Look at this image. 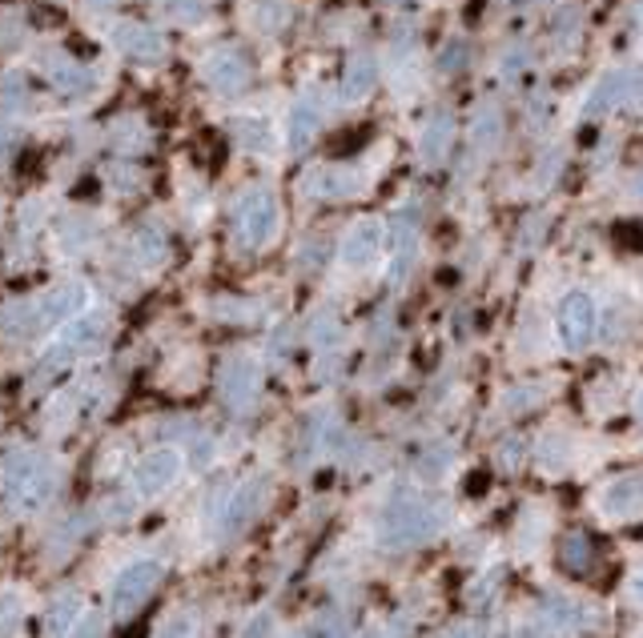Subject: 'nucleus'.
Listing matches in <instances>:
<instances>
[{
	"instance_id": "nucleus-1",
	"label": "nucleus",
	"mask_w": 643,
	"mask_h": 638,
	"mask_svg": "<svg viewBox=\"0 0 643 638\" xmlns=\"http://www.w3.org/2000/svg\"><path fill=\"white\" fill-rule=\"evenodd\" d=\"M438 530H442V511H438L435 502L402 494L399 502L386 506L378 538H383V547H390V550H407V547H418V542H430Z\"/></svg>"
},
{
	"instance_id": "nucleus-2",
	"label": "nucleus",
	"mask_w": 643,
	"mask_h": 638,
	"mask_svg": "<svg viewBox=\"0 0 643 638\" xmlns=\"http://www.w3.org/2000/svg\"><path fill=\"white\" fill-rule=\"evenodd\" d=\"M157 582H161V562H129L125 570L117 575L113 590H109V611L121 614V618H129L133 611H142L145 599L157 590Z\"/></svg>"
},
{
	"instance_id": "nucleus-3",
	"label": "nucleus",
	"mask_w": 643,
	"mask_h": 638,
	"mask_svg": "<svg viewBox=\"0 0 643 638\" xmlns=\"http://www.w3.org/2000/svg\"><path fill=\"white\" fill-rule=\"evenodd\" d=\"M555 326H559V338L571 354L579 349H587L595 342V333H599V309L587 294H567L559 302V314H555Z\"/></svg>"
},
{
	"instance_id": "nucleus-4",
	"label": "nucleus",
	"mask_w": 643,
	"mask_h": 638,
	"mask_svg": "<svg viewBox=\"0 0 643 638\" xmlns=\"http://www.w3.org/2000/svg\"><path fill=\"white\" fill-rule=\"evenodd\" d=\"M49 494V466L37 454H16L9 462V499L16 506H37Z\"/></svg>"
},
{
	"instance_id": "nucleus-5",
	"label": "nucleus",
	"mask_w": 643,
	"mask_h": 638,
	"mask_svg": "<svg viewBox=\"0 0 643 638\" xmlns=\"http://www.w3.org/2000/svg\"><path fill=\"white\" fill-rule=\"evenodd\" d=\"M599 511L607 518H619V523L643 518V474H623L616 482H607L604 494H599Z\"/></svg>"
},
{
	"instance_id": "nucleus-6",
	"label": "nucleus",
	"mask_w": 643,
	"mask_h": 638,
	"mask_svg": "<svg viewBox=\"0 0 643 638\" xmlns=\"http://www.w3.org/2000/svg\"><path fill=\"white\" fill-rule=\"evenodd\" d=\"M178 474H181V454H178V450H154V454H149V458L137 466L133 482H137V494L154 499V494H161V490H169V486L178 482Z\"/></svg>"
},
{
	"instance_id": "nucleus-7",
	"label": "nucleus",
	"mask_w": 643,
	"mask_h": 638,
	"mask_svg": "<svg viewBox=\"0 0 643 638\" xmlns=\"http://www.w3.org/2000/svg\"><path fill=\"white\" fill-rule=\"evenodd\" d=\"M635 73H611V77H604L599 85L592 89V97H587V113H607V109H616V105H623V101H631L635 97Z\"/></svg>"
},
{
	"instance_id": "nucleus-8",
	"label": "nucleus",
	"mask_w": 643,
	"mask_h": 638,
	"mask_svg": "<svg viewBox=\"0 0 643 638\" xmlns=\"http://www.w3.org/2000/svg\"><path fill=\"white\" fill-rule=\"evenodd\" d=\"M81 618V599L77 594H61L49 611V638H69V626Z\"/></svg>"
},
{
	"instance_id": "nucleus-9",
	"label": "nucleus",
	"mask_w": 643,
	"mask_h": 638,
	"mask_svg": "<svg viewBox=\"0 0 643 638\" xmlns=\"http://www.w3.org/2000/svg\"><path fill=\"white\" fill-rule=\"evenodd\" d=\"M350 261H371L378 254V225H359L354 237H350Z\"/></svg>"
},
{
	"instance_id": "nucleus-10",
	"label": "nucleus",
	"mask_w": 643,
	"mask_h": 638,
	"mask_svg": "<svg viewBox=\"0 0 643 638\" xmlns=\"http://www.w3.org/2000/svg\"><path fill=\"white\" fill-rule=\"evenodd\" d=\"M514 638H567V635L551 623V618H547V614L539 611V614H531L527 623L514 630Z\"/></svg>"
},
{
	"instance_id": "nucleus-11",
	"label": "nucleus",
	"mask_w": 643,
	"mask_h": 638,
	"mask_svg": "<svg viewBox=\"0 0 643 638\" xmlns=\"http://www.w3.org/2000/svg\"><path fill=\"white\" fill-rule=\"evenodd\" d=\"M157 638H193V618H190V614L169 618V623L161 626V635H157Z\"/></svg>"
},
{
	"instance_id": "nucleus-12",
	"label": "nucleus",
	"mask_w": 643,
	"mask_h": 638,
	"mask_svg": "<svg viewBox=\"0 0 643 638\" xmlns=\"http://www.w3.org/2000/svg\"><path fill=\"white\" fill-rule=\"evenodd\" d=\"M73 638H105V618H101V614L77 618V635H73Z\"/></svg>"
},
{
	"instance_id": "nucleus-13",
	"label": "nucleus",
	"mask_w": 643,
	"mask_h": 638,
	"mask_svg": "<svg viewBox=\"0 0 643 638\" xmlns=\"http://www.w3.org/2000/svg\"><path fill=\"white\" fill-rule=\"evenodd\" d=\"M438 638H483V626H478V623H459V626H450V630H442Z\"/></svg>"
},
{
	"instance_id": "nucleus-14",
	"label": "nucleus",
	"mask_w": 643,
	"mask_h": 638,
	"mask_svg": "<svg viewBox=\"0 0 643 638\" xmlns=\"http://www.w3.org/2000/svg\"><path fill=\"white\" fill-rule=\"evenodd\" d=\"M274 630V618L270 614H257L254 626H245V638H266Z\"/></svg>"
},
{
	"instance_id": "nucleus-15",
	"label": "nucleus",
	"mask_w": 643,
	"mask_h": 638,
	"mask_svg": "<svg viewBox=\"0 0 643 638\" xmlns=\"http://www.w3.org/2000/svg\"><path fill=\"white\" fill-rule=\"evenodd\" d=\"M631 594H635V599L643 602V570H640L635 578H631Z\"/></svg>"
},
{
	"instance_id": "nucleus-16",
	"label": "nucleus",
	"mask_w": 643,
	"mask_h": 638,
	"mask_svg": "<svg viewBox=\"0 0 643 638\" xmlns=\"http://www.w3.org/2000/svg\"><path fill=\"white\" fill-rule=\"evenodd\" d=\"M635 414H640V421H643V394H640V402H635Z\"/></svg>"
}]
</instances>
